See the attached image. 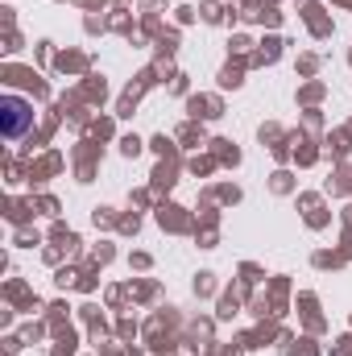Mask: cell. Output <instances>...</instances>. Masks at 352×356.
<instances>
[{"label": "cell", "instance_id": "obj_1", "mask_svg": "<svg viewBox=\"0 0 352 356\" xmlns=\"http://www.w3.org/2000/svg\"><path fill=\"white\" fill-rule=\"evenodd\" d=\"M29 124H33V108H29L21 95H4V99H0V129H4V137L17 141Z\"/></svg>", "mask_w": 352, "mask_h": 356}]
</instances>
